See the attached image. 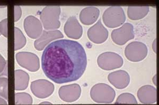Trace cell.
I'll use <instances>...</instances> for the list:
<instances>
[{"label": "cell", "mask_w": 159, "mask_h": 105, "mask_svg": "<svg viewBox=\"0 0 159 105\" xmlns=\"http://www.w3.org/2000/svg\"><path fill=\"white\" fill-rule=\"evenodd\" d=\"M152 82L154 84V85L157 86V75H154L153 78L152 79Z\"/></svg>", "instance_id": "29"}, {"label": "cell", "mask_w": 159, "mask_h": 105, "mask_svg": "<svg viewBox=\"0 0 159 105\" xmlns=\"http://www.w3.org/2000/svg\"><path fill=\"white\" fill-rule=\"evenodd\" d=\"M97 63L99 67L105 71L115 70L123 66L124 61L120 56L114 52H105L98 56Z\"/></svg>", "instance_id": "5"}, {"label": "cell", "mask_w": 159, "mask_h": 105, "mask_svg": "<svg viewBox=\"0 0 159 105\" xmlns=\"http://www.w3.org/2000/svg\"><path fill=\"white\" fill-rule=\"evenodd\" d=\"M111 38L114 43L118 45H124L135 37L134 27L130 23H125L119 27L115 29L111 32Z\"/></svg>", "instance_id": "7"}, {"label": "cell", "mask_w": 159, "mask_h": 105, "mask_svg": "<svg viewBox=\"0 0 159 105\" xmlns=\"http://www.w3.org/2000/svg\"><path fill=\"white\" fill-rule=\"evenodd\" d=\"M15 89L16 91H23L28 86L29 76L27 73L22 70L15 71Z\"/></svg>", "instance_id": "18"}, {"label": "cell", "mask_w": 159, "mask_h": 105, "mask_svg": "<svg viewBox=\"0 0 159 105\" xmlns=\"http://www.w3.org/2000/svg\"><path fill=\"white\" fill-rule=\"evenodd\" d=\"M22 15V10L19 6H15V22L18 21Z\"/></svg>", "instance_id": "25"}, {"label": "cell", "mask_w": 159, "mask_h": 105, "mask_svg": "<svg viewBox=\"0 0 159 105\" xmlns=\"http://www.w3.org/2000/svg\"><path fill=\"white\" fill-rule=\"evenodd\" d=\"M64 30L67 37L72 39H80L83 34L82 26L75 16H70L67 19Z\"/></svg>", "instance_id": "14"}, {"label": "cell", "mask_w": 159, "mask_h": 105, "mask_svg": "<svg viewBox=\"0 0 159 105\" xmlns=\"http://www.w3.org/2000/svg\"><path fill=\"white\" fill-rule=\"evenodd\" d=\"M90 96L97 103H112L115 96V91L110 86L105 83L96 84L90 91Z\"/></svg>", "instance_id": "3"}, {"label": "cell", "mask_w": 159, "mask_h": 105, "mask_svg": "<svg viewBox=\"0 0 159 105\" xmlns=\"http://www.w3.org/2000/svg\"><path fill=\"white\" fill-rule=\"evenodd\" d=\"M152 49L155 53H157V39H154L152 44Z\"/></svg>", "instance_id": "27"}, {"label": "cell", "mask_w": 159, "mask_h": 105, "mask_svg": "<svg viewBox=\"0 0 159 105\" xmlns=\"http://www.w3.org/2000/svg\"><path fill=\"white\" fill-rule=\"evenodd\" d=\"M26 44V38L20 29L15 28V50H20Z\"/></svg>", "instance_id": "20"}, {"label": "cell", "mask_w": 159, "mask_h": 105, "mask_svg": "<svg viewBox=\"0 0 159 105\" xmlns=\"http://www.w3.org/2000/svg\"><path fill=\"white\" fill-rule=\"evenodd\" d=\"M16 57L19 65L29 71L35 72L39 69V59L36 54L30 52H19Z\"/></svg>", "instance_id": "9"}, {"label": "cell", "mask_w": 159, "mask_h": 105, "mask_svg": "<svg viewBox=\"0 0 159 105\" xmlns=\"http://www.w3.org/2000/svg\"><path fill=\"white\" fill-rule=\"evenodd\" d=\"M148 53L147 45L141 42H133L125 47V56L128 60L133 62L143 61L147 57Z\"/></svg>", "instance_id": "6"}, {"label": "cell", "mask_w": 159, "mask_h": 105, "mask_svg": "<svg viewBox=\"0 0 159 105\" xmlns=\"http://www.w3.org/2000/svg\"><path fill=\"white\" fill-rule=\"evenodd\" d=\"M15 103L17 105H31L33 103V98L27 93H16L15 94Z\"/></svg>", "instance_id": "21"}, {"label": "cell", "mask_w": 159, "mask_h": 105, "mask_svg": "<svg viewBox=\"0 0 159 105\" xmlns=\"http://www.w3.org/2000/svg\"><path fill=\"white\" fill-rule=\"evenodd\" d=\"M31 91L37 98L44 99L50 96L54 91V85L46 79L35 80L31 83Z\"/></svg>", "instance_id": "8"}, {"label": "cell", "mask_w": 159, "mask_h": 105, "mask_svg": "<svg viewBox=\"0 0 159 105\" xmlns=\"http://www.w3.org/2000/svg\"><path fill=\"white\" fill-rule=\"evenodd\" d=\"M148 12V6H129L127 9V15L130 20L136 21L145 17Z\"/></svg>", "instance_id": "19"}, {"label": "cell", "mask_w": 159, "mask_h": 105, "mask_svg": "<svg viewBox=\"0 0 159 105\" xmlns=\"http://www.w3.org/2000/svg\"><path fill=\"white\" fill-rule=\"evenodd\" d=\"M24 29L27 35L33 39L39 38L43 32L42 22L34 16L30 15L24 21Z\"/></svg>", "instance_id": "12"}, {"label": "cell", "mask_w": 159, "mask_h": 105, "mask_svg": "<svg viewBox=\"0 0 159 105\" xmlns=\"http://www.w3.org/2000/svg\"><path fill=\"white\" fill-rule=\"evenodd\" d=\"M61 7L58 6H47L43 8L40 18L44 29L47 30H55L60 28Z\"/></svg>", "instance_id": "2"}, {"label": "cell", "mask_w": 159, "mask_h": 105, "mask_svg": "<svg viewBox=\"0 0 159 105\" xmlns=\"http://www.w3.org/2000/svg\"><path fill=\"white\" fill-rule=\"evenodd\" d=\"M108 79L110 84L119 89H124L129 86L130 82V76L125 71L119 70L110 73Z\"/></svg>", "instance_id": "15"}, {"label": "cell", "mask_w": 159, "mask_h": 105, "mask_svg": "<svg viewBox=\"0 0 159 105\" xmlns=\"http://www.w3.org/2000/svg\"><path fill=\"white\" fill-rule=\"evenodd\" d=\"M6 38L7 36V19H4L0 22V34Z\"/></svg>", "instance_id": "24"}, {"label": "cell", "mask_w": 159, "mask_h": 105, "mask_svg": "<svg viewBox=\"0 0 159 105\" xmlns=\"http://www.w3.org/2000/svg\"><path fill=\"white\" fill-rule=\"evenodd\" d=\"M6 65H7V62L6 59L0 54V74L4 71Z\"/></svg>", "instance_id": "26"}, {"label": "cell", "mask_w": 159, "mask_h": 105, "mask_svg": "<svg viewBox=\"0 0 159 105\" xmlns=\"http://www.w3.org/2000/svg\"><path fill=\"white\" fill-rule=\"evenodd\" d=\"M115 103L119 104H137L138 102L133 95L130 93H124L118 97Z\"/></svg>", "instance_id": "22"}, {"label": "cell", "mask_w": 159, "mask_h": 105, "mask_svg": "<svg viewBox=\"0 0 159 105\" xmlns=\"http://www.w3.org/2000/svg\"><path fill=\"white\" fill-rule=\"evenodd\" d=\"M87 35L89 39L93 43L100 44L106 41L108 38L109 32L101 23V19H100L88 30Z\"/></svg>", "instance_id": "10"}, {"label": "cell", "mask_w": 159, "mask_h": 105, "mask_svg": "<svg viewBox=\"0 0 159 105\" xmlns=\"http://www.w3.org/2000/svg\"><path fill=\"white\" fill-rule=\"evenodd\" d=\"M0 96L8 99V80L6 77L0 78Z\"/></svg>", "instance_id": "23"}, {"label": "cell", "mask_w": 159, "mask_h": 105, "mask_svg": "<svg viewBox=\"0 0 159 105\" xmlns=\"http://www.w3.org/2000/svg\"><path fill=\"white\" fill-rule=\"evenodd\" d=\"M102 20L109 28H116L125 23L126 15L120 6H110L103 13Z\"/></svg>", "instance_id": "4"}, {"label": "cell", "mask_w": 159, "mask_h": 105, "mask_svg": "<svg viewBox=\"0 0 159 105\" xmlns=\"http://www.w3.org/2000/svg\"><path fill=\"white\" fill-rule=\"evenodd\" d=\"M81 94V88L77 84L61 86L58 91L60 98L67 103L75 102L80 98Z\"/></svg>", "instance_id": "11"}, {"label": "cell", "mask_w": 159, "mask_h": 105, "mask_svg": "<svg viewBox=\"0 0 159 105\" xmlns=\"http://www.w3.org/2000/svg\"><path fill=\"white\" fill-rule=\"evenodd\" d=\"M7 102L2 98H0V105H7Z\"/></svg>", "instance_id": "28"}, {"label": "cell", "mask_w": 159, "mask_h": 105, "mask_svg": "<svg viewBox=\"0 0 159 105\" xmlns=\"http://www.w3.org/2000/svg\"><path fill=\"white\" fill-rule=\"evenodd\" d=\"M99 15V10L97 7L88 6L81 11L79 15L80 20L84 25H92L98 20Z\"/></svg>", "instance_id": "17"}, {"label": "cell", "mask_w": 159, "mask_h": 105, "mask_svg": "<svg viewBox=\"0 0 159 105\" xmlns=\"http://www.w3.org/2000/svg\"><path fill=\"white\" fill-rule=\"evenodd\" d=\"M40 104H43H43H49V105H51V104H52V103H48V102H43V103H42Z\"/></svg>", "instance_id": "30"}, {"label": "cell", "mask_w": 159, "mask_h": 105, "mask_svg": "<svg viewBox=\"0 0 159 105\" xmlns=\"http://www.w3.org/2000/svg\"><path fill=\"white\" fill-rule=\"evenodd\" d=\"M42 68L46 76L57 84L75 81L85 72V50L76 41L61 39L49 44L42 56Z\"/></svg>", "instance_id": "1"}, {"label": "cell", "mask_w": 159, "mask_h": 105, "mask_svg": "<svg viewBox=\"0 0 159 105\" xmlns=\"http://www.w3.org/2000/svg\"><path fill=\"white\" fill-rule=\"evenodd\" d=\"M138 97L141 103L153 104L157 102V89L151 85L141 87L138 91Z\"/></svg>", "instance_id": "16"}, {"label": "cell", "mask_w": 159, "mask_h": 105, "mask_svg": "<svg viewBox=\"0 0 159 105\" xmlns=\"http://www.w3.org/2000/svg\"><path fill=\"white\" fill-rule=\"evenodd\" d=\"M63 37V34L59 30H43L39 38L34 42V47L41 51L52 41Z\"/></svg>", "instance_id": "13"}]
</instances>
